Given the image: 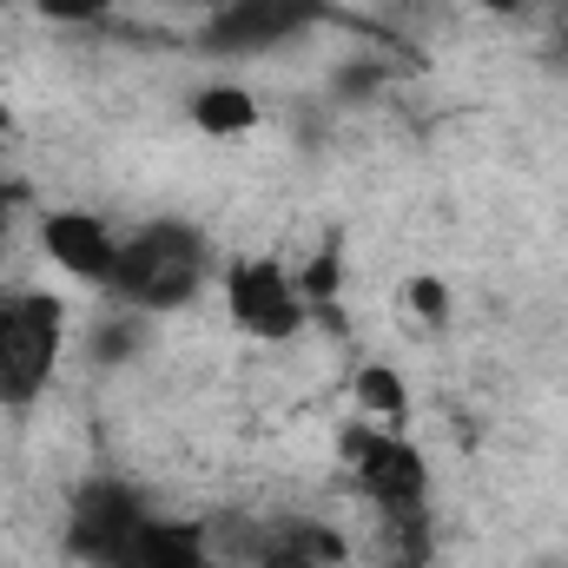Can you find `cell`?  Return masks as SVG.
<instances>
[{"label": "cell", "instance_id": "1", "mask_svg": "<svg viewBox=\"0 0 568 568\" xmlns=\"http://www.w3.org/2000/svg\"><path fill=\"white\" fill-rule=\"evenodd\" d=\"M219 252L192 219H145L120 245V272L106 284V304L140 311V317H172L185 304L205 297V284L219 278Z\"/></svg>", "mask_w": 568, "mask_h": 568}, {"label": "cell", "instance_id": "2", "mask_svg": "<svg viewBox=\"0 0 568 568\" xmlns=\"http://www.w3.org/2000/svg\"><path fill=\"white\" fill-rule=\"evenodd\" d=\"M73 344V304L53 284L0 291V410H33Z\"/></svg>", "mask_w": 568, "mask_h": 568}, {"label": "cell", "instance_id": "3", "mask_svg": "<svg viewBox=\"0 0 568 568\" xmlns=\"http://www.w3.org/2000/svg\"><path fill=\"white\" fill-rule=\"evenodd\" d=\"M337 456L357 483V496L384 516V536H417L429 529V456L410 429L351 424L337 436Z\"/></svg>", "mask_w": 568, "mask_h": 568}, {"label": "cell", "instance_id": "4", "mask_svg": "<svg viewBox=\"0 0 568 568\" xmlns=\"http://www.w3.org/2000/svg\"><path fill=\"white\" fill-rule=\"evenodd\" d=\"M324 20H331V0H219L192 27V47L219 67H245V60H272L284 47H297Z\"/></svg>", "mask_w": 568, "mask_h": 568}, {"label": "cell", "instance_id": "5", "mask_svg": "<svg viewBox=\"0 0 568 568\" xmlns=\"http://www.w3.org/2000/svg\"><path fill=\"white\" fill-rule=\"evenodd\" d=\"M219 291H225V311L245 337L258 344H291L304 337V324L317 317L297 272L284 258H265V252H245V258H225L219 265Z\"/></svg>", "mask_w": 568, "mask_h": 568}, {"label": "cell", "instance_id": "6", "mask_svg": "<svg viewBox=\"0 0 568 568\" xmlns=\"http://www.w3.org/2000/svg\"><path fill=\"white\" fill-rule=\"evenodd\" d=\"M33 239H40V258L67 284H87V291L106 297V284L120 272V245H126V232L106 212H93V205H47V212H33Z\"/></svg>", "mask_w": 568, "mask_h": 568}, {"label": "cell", "instance_id": "7", "mask_svg": "<svg viewBox=\"0 0 568 568\" xmlns=\"http://www.w3.org/2000/svg\"><path fill=\"white\" fill-rule=\"evenodd\" d=\"M145 516L152 509H145V496L133 483H87L73 496V516H67V549L93 568H113Z\"/></svg>", "mask_w": 568, "mask_h": 568}, {"label": "cell", "instance_id": "8", "mask_svg": "<svg viewBox=\"0 0 568 568\" xmlns=\"http://www.w3.org/2000/svg\"><path fill=\"white\" fill-rule=\"evenodd\" d=\"M245 562L252 568H351V542H344V529H331L317 516H284V523H265L245 542Z\"/></svg>", "mask_w": 568, "mask_h": 568}, {"label": "cell", "instance_id": "9", "mask_svg": "<svg viewBox=\"0 0 568 568\" xmlns=\"http://www.w3.org/2000/svg\"><path fill=\"white\" fill-rule=\"evenodd\" d=\"M212 562H219L212 523H199V516H145L113 568H212Z\"/></svg>", "mask_w": 568, "mask_h": 568}, {"label": "cell", "instance_id": "10", "mask_svg": "<svg viewBox=\"0 0 568 568\" xmlns=\"http://www.w3.org/2000/svg\"><path fill=\"white\" fill-rule=\"evenodd\" d=\"M185 120H192L205 140H245V133L265 126V106H258V93H252L245 80L219 73V80H199V87L185 93Z\"/></svg>", "mask_w": 568, "mask_h": 568}, {"label": "cell", "instance_id": "11", "mask_svg": "<svg viewBox=\"0 0 568 568\" xmlns=\"http://www.w3.org/2000/svg\"><path fill=\"white\" fill-rule=\"evenodd\" d=\"M351 397H357V424L410 429V410H417V397H410V377H404L397 364H364V371L351 377Z\"/></svg>", "mask_w": 568, "mask_h": 568}, {"label": "cell", "instance_id": "12", "mask_svg": "<svg viewBox=\"0 0 568 568\" xmlns=\"http://www.w3.org/2000/svg\"><path fill=\"white\" fill-rule=\"evenodd\" d=\"M145 331H152V317H140V311H106L100 324H93V337H87V351H93V364H133L145 351Z\"/></svg>", "mask_w": 568, "mask_h": 568}, {"label": "cell", "instance_id": "13", "mask_svg": "<svg viewBox=\"0 0 568 568\" xmlns=\"http://www.w3.org/2000/svg\"><path fill=\"white\" fill-rule=\"evenodd\" d=\"M404 304H410V317H417L424 331H449V317H456V291L436 278V272L404 278Z\"/></svg>", "mask_w": 568, "mask_h": 568}, {"label": "cell", "instance_id": "14", "mask_svg": "<svg viewBox=\"0 0 568 568\" xmlns=\"http://www.w3.org/2000/svg\"><path fill=\"white\" fill-rule=\"evenodd\" d=\"M40 20H53V27H100V20H113L126 0H27Z\"/></svg>", "mask_w": 568, "mask_h": 568}, {"label": "cell", "instance_id": "15", "mask_svg": "<svg viewBox=\"0 0 568 568\" xmlns=\"http://www.w3.org/2000/svg\"><path fill=\"white\" fill-rule=\"evenodd\" d=\"M27 212H33V179H0V245L20 232Z\"/></svg>", "mask_w": 568, "mask_h": 568}, {"label": "cell", "instance_id": "16", "mask_svg": "<svg viewBox=\"0 0 568 568\" xmlns=\"http://www.w3.org/2000/svg\"><path fill=\"white\" fill-rule=\"evenodd\" d=\"M165 7H179V13H192V20H205V13H212L219 0H165Z\"/></svg>", "mask_w": 568, "mask_h": 568}, {"label": "cell", "instance_id": "17", "mask_svg": "<svg viewBox=\"0 0 568 568\" xmlns=\"http://www.w3.org/2000/svg\"><path fill=\"white\" fill-rule=\"evenodd\" d=\"M7 140H13V106L0 100V152H7Z\"/></svg>", "mask_w": 568, "mask_h": 568}, {"label": "cell", "instance_id": "18", "mask_svg": "<svg viewBox=\"0 0 568 568\" xmlns=\"http://www.w3.org/2000/svg\"><path fill=\"white\" fill-rule=\"evenodd\" d=\"M7 7H27V0H0V13H7Z\"/></svg>", "mask_w": 568, "mask_h": 568}]
</instances>
